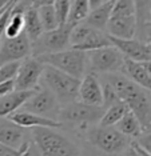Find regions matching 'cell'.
<instances>
[{
  "label": "cell",
  "instance_id": "6da1fadb",
  "mask_svg": "<svg viewBox=\"0 0 151 156\" xmlns=\"http://www.w3.org/2000/svg\"><path fill=\"white\" fill-rule=\"evenodd\" d=\"M106 81H109L122 101L128 105V109L138 118L143 133L151 132V96L150 91L143 90L136 86L122 72H115L106 75Z\"/></svg>",
  "mask_w": 151,
  "mask_h": 156
},
{
  "label": "cell",
  "instance_id": "7a4b0ae2",
  "mask_svg": "<svg viewBox=\"0 0 151 156\" xmlns=\"http://www.w3.org/2000/svg\"><path fill=\"white\" fill-rule=\"evenodd\" d=\"M139 31L135 0H115L107 24V34L118 39H135Z\"/></svg>",
  "mask_w": 151,
  "mask_h": 156
},
{
  "label": "cell",
  "instance_id": "3957f363",
  "mask_svg": "<svg viewBox=\"0 0 151 156\" xmlns=\"http://www.w3.org/2000/svg\"><path fill=\"white\" fill-rule=\"evenodd\" d=\"M42 81L43 86L48 88L56 96L62 107L79 100V88H80L82 79L62 72L53 67L46 66Z\"/></svg>",
  "mask_w": 151,
  "mask_h": 156
},
{
  "label": "cell",
  "instance_id": "277c9868",
  "mask_svg": "<svg viewBox=\"0 0 151 156\" xmlns=\"http://www.w3.org/2000/svg\"><path fill=\"white\" fill-rule=\"evenodd\" d=\"M32 139L42 156H78V148L72 141L57 132L56 128L32 129Z\"/></svg>",
  "mask_w": 151,
  "mask_h": 156
},
{
  "label": "cell",
  "instance_id": "5b68a950",
  "mask_svg": "<svg viewBox=\"0 0 151 156\" xmlns=\"http://www.w3.org/2000/svg\"><path fill=\"white\" fill-rule=\"evenodd\" d=\"M38 59L44 66L53 67V68L66 72L71 76H75L78 79H83L88 73L87 52L75 49L72 47L64 49V51L38 56Z\"/></svg>",
  "mask_w": 151,
  "mask_h": 156
},
{
  "label": "cell",
  "instance_id": "8992f818",
  "mask_svg": "<svg viewBox=\"0 0 151 156\" xmlns=\"http://www.w3.org/2000/svg\"><path fill=\"white\" fill-rule=\"evenodd\" d=\"M86 137L90 144L107 155L123 154L132 143L130 137L124 136L115 127H91L86 131Z\"/></svg>",
  "mask_w": 151,
  "mask_h": 156
},
{
  "label": "cell",
  "instance_id": "52a82bcc",
  "mask_svg": "<svg viewBox=\"0 0 151 156\" xmlns=\"http://www.w3.org/2000/svg\"><path fill=\"white\" fill-rule=\"evenodd\" d=\"M74 24H64L57 27L56 30L46 31L39 39L32 41V56L38 58L42 55L53 54V52L64 51L71 47V32L74 30Z\"/></svg>",
  "mask_w": 151,
  "mask_h": 156
},
{
  "label": "cell",
  "instance_id": "ba28073f",
  "mask_svg": "<svg viewBox=\"0 0 151 156\" xmlns=\"http://www.w3.org/2000/svg\"><path fill=\"white\" fill-rule=\"evenodd\" d=\"M124 56L115 45L99 48L87 52L88 73H115L122 72L124 64Z\"/></svg>",
  "mask_w": 151,
  "mask_h": 156
},
{
  "label": "cell",
  "instance_id": "9c48e42d",
  "mask_svg": "<svg viewBox=\"0 0 151 156\" xmlns=\"http://www.w3.org/2000/svg\"><path fill=\"white\" fill-rule=\"evenodd\" d=\"M106 108L102 105H90L82 101H75L68 105H64L60 109L59 122L71 123L74 126L84 128L86 126H91L95 123H100V119L104 115Z\"/></svg>",
  "mask_w": 151,
  "mask_h": 156
},
{
  "label": "cell",
  "instance_id": "30bf717a",
  "mask_svg": "<svg viewBox=\"0 0 151 156\" xmlns=\"http://www.w3.org/2000/svg\"><path fill=\"white\" fill-rule=\"evenodd\" d=\"M21 109L44 116V118L57 120L62 105L57 101L56 96L48 88H46L44 86H40V88L35 91V94L28 99Z\"/></svg>",
  "mask_w": 151,
  "mask_h": 156
},
{
  "label": "cell",
  "instance_id": "8fae6325",
  "mask_svg": "<svg viewBox=\"0 0 151 156\" xmlns=\"http://www.w3.org/2000/svg\"><path fill=\"white\" fill-rule=\"evenodd\" d=\"M44 64L35 56H28L20 63L15 77V90L36 91L40 88V81L44 72Z\"/></svg>",
  "mask_w": 151,
  "mask_h": 156
},
{
  "label": "cell",
  "instance_id": "7c38bea8",
  "mask_svg": "<svg viewBox=\"0 0 151 156\" xmlns=\"http://www.w3.org/2000/svg\"><path fill=\"white\" fill-rule=\"evenodd\" d=\"M28 56H32V41L26 31L16 37H4L0 43V66L23 62Z\"/></svg>",
  "mask_w": 151,
  "mask_h": 156
},
{
  "label": "cell",
  "instance_id": "4fadbf2b",
  "mask_svg": "<svg viewBox=\"0 0 151 156\" xmlns=\"http://www.w3.org/2000/svg\"><path fill=\"white\" fill-rule=\"evenodd\" d=\"M111 43L123 54L126 59L134 60L138 63H145L151 60L149 45L141 39H118L110 36Z\"/></svg>",
  "mask_w": 151,
  "mask_h": 156
},
{
  "label": "cell",
  "instance_id": "5bb4252c",
  "mask_svg": "<svg viewBox=\"0 0 151 156\" xmlns=\"http://www.w3.org/2000/svg\"><path fill=\"white\" fill-rule=\"evenodd\" d=\"M79 101L90 105L103 107V90L102 83L95 73H87L80 83L79 88Z\"/></svg>",
  "mask_w": 151,
  "mask_h": 156
},
{
  "label": "cell",
  "instance_id": "9a60e30c",
  "mask_svg": "<svg viewBox=\"0 0 151 156\" xmlns=\"http://www.w3.org/2000/svg\"><path fill=\"white\" fill-rule=\"evenodd\" d=\"M9 120H12L15 124L23 127V128H39V127H46V128H62L64 124L59 120L44 118V116L36 115L28 111H17L8 116Z\"/></svg>",
  "mask_w": 151,
  "mask_h": 156
},
{
  "label": "cell",
  "instance_id": "2e32d148",
  "mask_svg": "<svg viewBox=\"0 0 151 156\" xmlns=\"http://www.w3.org/2000/svg\"><path fill=\"white\" fill-rule=\"evenodd\" d=\"M26 128L17 126L8 118H0V144L21 150L26 145L24 135Z\"/></svg>",
  "mask_w": 151,
  "mask_h": 156
},
{
  "label": "cell",
  "instance_id": "e0dca14e",
  "mask_svg": "<svg viewBox=\"0 0 151 156\" xmlns=\"http://www.w3.org/2000/svg\"><path fill=\"white\" fill-rule=\"evenodd\" d=\"M35 91H19L15 90L11 94L0 98V118H8L12 113L17 112L27 103Z\"/></svg>",
  "mask_w": 151,
  "mask_h": 156
},
{
  "label": "cell",
  "instance_id": "ac0fdd59",
  "mask_svg": "<svg viewBox=\"0 0 151 156\" xmlns=\"http://www.w3.org/2000/svg\"><path fill=\"white\" fill-rule=\"evenodd\" d=\"M122 73L132 80L136 86L142 87L143 90L151 92V76L147 72L143 63H138L130 59H124V64L122 68Z\"/></svg>",
  "mask_w": 151,
  "mask_h": 156
},
{
  "label": "cell",
  "instance_id": "d6986e66",
  "mask_svg": "<svg viewBox=\"0 0 151 156\" xmlns=\"http://www.w3.org/2000/svg\"><path fill=\"white\" fill-rule=\"evenodd\" d=\"M114 3L115 0H110V2H104L103 4H100L99 7L91 9L87 17L84 19V23L91 26L95 30L99 31H104L107 32V24L112 13V8H114Z\"/></svg>",
  "mask_w": 151,
  "mask_h": 156
},
{
  "label": "cell",
  "instance_id": "ffe728a7",
  "mask_svg": "<svg viewBox=\"0 0 151 156\" xmlns=\"http://www.w3.org/2000/svg\"><path fill=\"white\" fill-rule=\"evenodd\" d=\"M24 31L31 41H35L44 34V27L42 24L38 8L31 7L24 11Z\"/></svg>",
  "mask_w": 151,
  "mask_h": 156
},
{
  "label": "cell",
  "instance_id": "44dd1931",
  "mask_svg": "<svg viewBox=\"0 0 151 156\" xmlns=\"http://www.w3.org/2000/svg\"><path fill=\"white\" fill-rule=\"evenodd\" d=\"M115 128L119 131V132L123 133L124 136L130 137V139H135V140L143 135L141 123H139L138 118H136L131 111H128L126 113L123 118H122L120 122L115 126Z\"/></svg>",
  "mask_w": 151,
  "mask_h": 156
},
{
  "label": "cell",
  "instance_id": "7402d4cb",
  "mask_svg": "<svg viewBox=\"0 0 151 156\" xmlns=\"http://www.w3.org/2000/svg\"><path fill=\"white\" fill-rule=\"evenodd\" d=\"M128 111H130V109H128V105L126 104L124 101L116 103V104H114V105H111V107L106 108L104 115L102 116V119H100L99 126L115 127Z\"/></svg>",
  "mask_w": 151,
  "mask_h": 156
},
{
  "label": "cell",
  "instance_id": "603a6c76",
  "mask_svg": "<svg viewBox=\"0 0 151 156\" xmlns=\"http://www.w3.org/2000/svg\"><path fill=\"white\" fill-rule=\"evenodd\" d=\"M24 32V12L20 9L13 8L12 13L9 16V20L6 26V31H4V37H16L20 34Z\"/></svg>",
  "mask_w": 151,
  "mask_h": 156
},
{
  "label": "cell",
  "instance_id": "cb8c5ba5",
  "mask_svg": "<svg viewBox=\"0 0 151 156\" xmlns=\"http://www.w3.org/2000/svg\"><path fill=\"white\" fill-rule=\"evenodd\" d=\"M71 2V11H70V24H76L84 22V19L91 11L90 7V0H70Z\"/></svg>",
  "mask_w": 151,
  "mask_h": 156
},
{
  "label": "cell",
  "instance_id": "d4e9b609",
  "mask_svg": "<svg viewBox=\"0 0 151 156\" xmlns=\"http://www.w3.org/2000/svg\"><path fill=\"white\" fill-rule=\"evenodd\" d=\"M35 8H36V7H35ZM38 12H39V16H40L43 27H44V32H46V31L56 30L57 27H60L53 5L38 7Z\"/></svg>",
  "mask_w": 151,
  "mask_h": 156
},
{
  "label": "cell",
  "instance_id": "484cf974",
  "mask_svg": "<svg viewBox=\"0 0 151 156\" xmlns=\"http://www.w3.org/2000/svg\"><path fill=\"white\" fill-rule=\"evenodd\" d=\"M94 30L95 28L86 24L84 22L76 24V26L74 27L72 32H71V47L75 48V47H78V45H80Z\"/></svg>",
  "mask_w": 151,
  "mask_h": 156
},
{
  "label": "cell",
  "instance_id": "4316f807",
  "mask_svg": "<svg viewBox=\"0 0 151 156\" xmlns=\"http://www.w3.org/2000/svg\"><path fill=\"white\" fill-rule=\"evenodd\" d=\"M53 8H55V12H56V16H57L60 26L67 24L68 19H70V11H71L70 0H56L55 4H53Z\"/></svg>",
  "mask_w": 151,
  "mask_h": 156
},
{
  "label": "cell",
  "instance_id": "83f0119b",
  "mask_svg": "<svg viewBox=\"0 0 151 156\" xmlns=\"http://www.w3.org/2000/svg\"><path fill=\"white\" fill-rule=\"evenodd\" d=\"M102 90H103V107L104 108H109L111 105L122 101L119 96H118L116 91L114 90V87L111 86L109 81L104 80V83H102Z\"/></svg>",
  "mask_w": 151,
  "mask_h": 156
},
{
  "label": "cell",
  "instance_id": "f1b7e54d",
  "mask_svg": "<svg viewBox=\"0 0 151 156\" xmlns=\"http://www.w3.org/2000/svg\"><path fill=\"white\" fill-rule=\"evenodd\" d=\"M21 62H13V63H7V64L0 66V83H4L8 80H15L17 75Z\"/></svg>",
  "mask_w": 151,
  "mask_h": 156
},
{
  "label": "cell",
  "instance_id": "f546056e",
  "mask_svg": "<svg viewBox=\"0 0 151 156\" xmlns=\"http://www.w3.org/2000/svg\"><path fill=\"white\" fill-rule=\"evenodd\" d=\"M136 9H138L139 30H142L145 24L149 23V15L151 9V0H135Z\"/></svg>",
  "mask_w": 151,
  "mask_h": 156
},
{
  "label": "cell",
  "instance_id": "4dcf8cb0",
  "mask_svg": "<svg viewBox=\"0 0 151 156\" xmlns=\"http://www.w3.org/2000/svg\"><path fill=\"white\" fill-rule=\"evenodd\" d=\"M0 156H30V147L26 144L21 150L0 144Z\"/></svg>",
  "mask_w": 151,
  "mask_h": 156
},
{
  "label": "cell",
  "instance_id": "1f68e13d",
  "mask_svg": "<svg viewBox=\"0 0 151 156\" xmlns=\"http://www.w3.org/2000/svg\"><path fill=\"white\" fill-rule=\"evenodd\" d=\"M135 141H136V144H138L139 147H142L143 150L147 151L151 155V132L143 133L142 136H139Z\"/></svg>",
  "mask_w": 151,
  "mask_h": 156
},
{
  "label": "cell",
  "instance_id": "d6a6232c",
  "mask_svg": "<svg viewBox=\"0 0 151 156\" xmlns=\"http://www.w3.org/2000/svg\"><path fill=\"white\" fill-rule=\"evenodd\" d=\"M12 91H15V80H8L4 81V83H0V98L11 94Z\"/></svg>",
  "mask_w": 151,
  "mask_h": 156
},
{
  "label": "cell",
  "instance_id": "836d02e7",
  "mask_svg": "<svg viewBox=\"0 0 151 156\" xmlns=\"http://www.w3.org/2000/svg\"><path fill=\"white\" fill-rule=\"evenodd\" d=\"M122 156H142L141 154L138 152V150L135 148V145H134V143H131V145L130 147L126 150L123 154H122Z\"/></svg>",
  "mask_w": 151,
  "mask_h": 156
},
{
  "label": "cell",
  "instance_id": "e575fe53",
  "mask_svg": "<svg viewBox=\"0 0 151 156\" xmlns=\"http://www.w3.org/2000/svg\"><path fill=\"white\" fill-rule=\"evenodd\" d=\"M56 0H35L32 7H43V5H53Z\"/></svg>",
  "mask_w": 151,
  "mask_h": 156
},
{
  "label": "cell",
  "instance_id": "d590c367",
  "mask_svg": "<svg viewBox=\"0 0 151 156\" xmlns=\"http://www.w3.org/2000/svg\"><path fill=\"white\" fill-rule=\"evenodd\" d=\"M104 0H90V7H91V9L96 8V7H99L100 4H103Z\"/></svg>",
  "mask_w": 151,
  "mask_h": 156
},
{
  "label": "cell",
  "instance_id": "8d00e7d4",
  "mask_svg": "<svg viewBox=\"0 0 151 156\" xmlns=\"http://www.w3.org/2000/svg\"><path fill=\"white\" fill-rule=\"evenodd\" d=\"M11 2H12V0H0V11H2V9H4Z\"/></svg>",
  "mask_w": 151,
  "mask_h": 156
},
{
  "label": "cell",
  "instance_id": "74e56055",
  "mask_svg": "<svg viewBox=\"0 0 151 156\" xmlns=\"http://www.w3.org/2000/svg\"><path fill=\"white\" fill-rule=\"evenodd\" d=\"M143 66L146 67L147 72H149V73H150V76H151V60H149V62H145V63H143Z\"/></svg>",
  "mask_w": 151,
  "mask_h": 156
},
{
  "label": "cell",
  "instance_id": "f35d334b",
  "mask_svg": "<svg viewBox=\"0 0 151 156\" xmlns=\"http://www.w3.org/2000/svg\"><path fill=\"white\" fill-rule=\"evenodd\" d=\"M149 23H151V9H150V15H149Z\"/></svg>",
  "mask_w": 151,
  "mask_h": 156
},
{
  "label": "cell",
  "instance_id": "ab89813d",
  "mask_svg": "<svg viewBox=\"0 0 151 156\" xmlns=\"http://www.w3.org/2000/svg\"><path fill=\"white\" fill-rule=\"evenodd\" d=\"M149 49H150V54H151V45H149Z\"/></svg>",
  "mask_w": 151,
  "mask_h": 156
},
{
  "label": "cell",
  "instance_id": "60d3db41",
  "mask_svg": "<svg viewBox=\"0 0 151 156\" xmlns=\"http://www.w3.org/2000/svg\"><path fill=\"white\" fill-rule=\"evenodd\" d=\"M104 2H110V0H104Z\"/></svg>",
  "mask_w": 151,
  "mask_h": 156
},
{
  "label": "cell",
  "instance_id": "b9f144b4",
  "mask_svg": "<svg viewBox=\"0 0 151 156\" xmlns=\"http://www.w3.org/2000/svg\"><path fill=\"white\" fill-rule=\"evenodd\" d=\"M150 24H151V23H150Z\"/></svg>",
  "mask_w": 151,
  "mask_h": 156
}]
</instances>
